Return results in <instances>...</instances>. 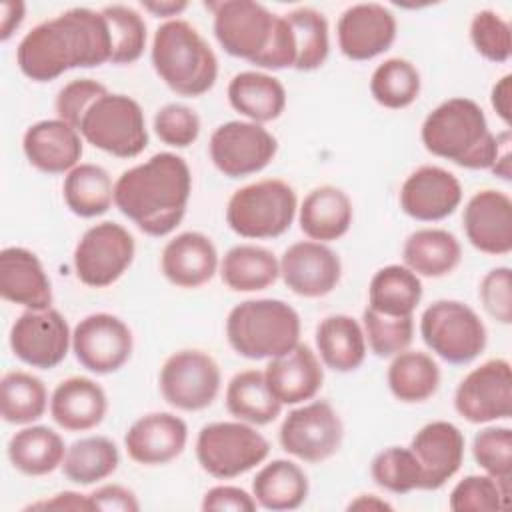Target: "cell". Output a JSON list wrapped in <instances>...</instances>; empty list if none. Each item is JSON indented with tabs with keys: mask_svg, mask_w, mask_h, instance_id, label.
<instances>
[{
	"mask_svg": "<svg viewBox=\"0 0 512 512\" xmlns=\"http://www.w3.org/2000/svg\"><path fill=\"white\" fill-rule=\"evenodd\" d=\"M228 102L250 122L266 124L280 118L284 112L286 88L272 74L244 70L234 74L228 82Z\"/></svg>",
	"mask_w": 512,
	"mask_h": 512,
	"instance_id": "f546056e",
	"label": "cell"
},
{
	"mask_svg": "<svg viewBox=\"0 0 512 512\" xmlns=\"http://www.w3.org/2000/svg\"><path fill=\"white\" fill-rule=\"evenodd\" d=\"M456 412L470 424H488L512 414V370L504 358H492L470 370L454 392Z\"/></svg>",
	"mask_w": 512,
	"mask_h": 512,
	"instance_id": "2e32d148",
	"label": "cell"
},
{
	"mask_svg": "<svg viewBox=\"0 0 512 512\" xmlns=\"http://www.w3.org/2000/svg\"><path fill=\"white\" fill-rule=\"evenodd\" d=\"M192 194L188 162L174 152H158L124 170L114 182V204L148 236L162 238L182 222Z\"/></svg>",
	"mask_w": 512,
	"mask_h": 512,
	"instance_id": "7a4b0ae2",
	"label": "cell"
},
{
	"mask_svg": "<svg viewBox=\"0 0 512 512\" xmlns=\"http://www.w3.org/2000/svg\"><path fill=\"white\" fill-rule=\"evenodd\" d=\"M462 184L446 168L424 164L408 174L400 188V208L418 222H438L456 212Z\"/></svg>",
	"mask_w": 512,
	"mask_h": 512,
	"instance_id": "ffe728a7",
	"label": "cell"
},
{
	"mask_svg": "<svg viewBox=\"0 0 512 512\" xmlns=\"http://www.w3.org/2000/svg\"><path fill=\"white\" fill-rule=\"evenodd\" d=\"M222 282L234 292H260L280 276V260L256 244L232 246L220 262Z\"/></svg>",
	"mask_w": 512,
	"mask_h": 512,
	"instance_id": "e575fe53",
	"label": "cell"
},
{
	"mask_svg": "<svg viewBox=\"0 0 512 512\" xmlns=\"http://www.w3.org/2000/svg\"><path fill=\"white\" fill-rule=\"evenodd\" d=\"M106 92L108 88L94 78L70 80L56 94V100H54L56 116L78 130V124L86 114V110L92 106V102H96Z\"/></svg>",
	"mask_w": 512,
	"mask_h": 512,
	"instance_id": "816d5d0a",
	"label": "cell"
},
{
	"mask_svg": "<svg viewBox=\"0 0 512 512\" xmlns=\"http://www.w3.org/2000/svg\"><path fill=\"white\" fill-rule=\"evenodd\" d=\"M470 40L480 56L502 64L512 54L510 24L494 10H480L470 22Z\"/></svg>",
	"mask_w": 512,
	"mask_h": 512,
	"instance_id": "681fc988",
	"label": "cell"
},
{
	"mask_svg": "<svg viewBox=\"0 0 512 512\" xmlns=\"http://www.w3.org/2000/svg\"><path fill=\"white\" fill-rule=\"evenodd\" d=\"M0 296L26 310L52 308V284L40 258L22 246L0 252Z\"/></svg>",
	"mask_w": 512,
	"mask_h": 512,
	"instance_id": "d4e9b609",
	"label": "cell"
},
{
	"mask_svg": "<svg viewBox=\"0 0 512 512\" xmlns=\"http://www.w3.org/2000/svg\"><path fill=\"white\" fill-rule=\"evenodd\" d=\"M284 284L302 298L330 294L342 276L340 256L322 242L302 240L290 244L280 258Z\"/></svg>",
	"mask_w": 512,
	"mask_h": 512,
	"instance_id": "d6986e66",
	"label": "cell"
},
{
	"mask_svg": "<svg viewBox=\"0 0 512 512\" xmlns=\"http://www.w3.org/2000/svg\"><path fill=\"white\" fill-rule=\"evenodd\" d=\"M490 104L496 110L498 118L510 126L512 120V76L506 74L502 76L494 86H492V94H490Z\"/></svg>",
	"mask_w": 512,
	"mask_h": 512,
	"instance_id": "6f0895ef",
	"label": "cell"
},
{
	"mask_svg": "<svg viewBox=\"0 0 512 512\" xmlns=\"http://www.w3.org/2000/svg\"><path fill=\"white\" fill-rule=\"evenodd\" d=\"M420 336L438 358L454 366L476 360L488 342L482 318L460 300L432 302L420 316Z\"/></svg>",
	"mask_w": 512,
	"mask_h": 512,
	"instance_id": "30bf717a",
	"label": "cell"
},
{
	"mask_svg": "<svg viewBox=\"0 0 512 512\" xmlns=\"http://www.w3.org/2000/svg\"><path fill=\"white\" fill-rule=\"evenodd\" d=\"M208 152L220 174L226 178H244L264 170L274 160L278 140L264 124L230 120L212 132Z\"/></svg>",
	"mask_w": 512,
	"mask_h": 512,
	"instance_id": "5bb4252c",
	"label": "cell"
},
{
	"mask_svg": "<svg viewBox=\"0 0 512 512\" xmlns=\"http://www.w3.org/2000/svg\"><path fill=\"white\" fill-rule=\"evenodd\" d=\"M372 480L392 494H408L420 490L422 476L410 448L390 446L380 450L370 464Z\"/></svg>",
	"mask_w": 512,
	"mask_h": 512,
	"instance_id": "7dc6e473",
	"label": "cell"
},
{
	"mask_svg": "<svg viewBox=\"0 0 512 512\" xmlns=\"http://www.w3.org/2000/svg\"><path fill=\"white\" fill-rule=\"evenodd\" d=\"M152 128L160 142L172 148H188L200 136V116L186 104L170 102L154 114Z\"/></svg>",
	"mask_w": 512,
	"mask_h": 512,
	"instance_id": "f907efd6",
	"label": "cell"
},
{
	"mask_svg": "<svg viewBox=\"0 0 512 512\" xmlns=\"http://www.w3.org/2000/svg\"><path fill=\"white\" fill-rule=\"evenodd\" d=\"M472 456L488 476L512 482V430L508 426H486L476 432Z\"/></svg>",
	"mask_w": 512,
	"mask_h": 512,
	"instance_id": "c3c4849f",
	"label": "cell"
},
{
	"mask_svg": "<svg viewBox=\"0 0 512 512\" xmlns=\"http://www.w3.org/2000/svg\"><path fill=\"white\" fill-rule=\"evenodd\" d=\"M226 410L242 422L264 426L274 422L282 404L272 394L262 370H242L234 374L226 386Z\"/></svg>",
	"mask_w": 512,
	"mask_h": 512,
	"instance_id": "d590c367",
	"label": "cell"
},
{
	"mask_svg": "<svg viewBox=\"0 0 512 512\" xmlns=\"http://www.w3.org/2000/svg\"><path fill=\"white\" fill-rule=\"evenodd\" d=\"M8 460L24 476H46L62 466L66 446L62 436L42 424H28L8 440Z\"/></svg>",
	"mask_w": 512,
	"mask_h": 512,
	"instance_id": "836d02e7",
	"label": "cell"
},
{
	"mask_svg": "<svg viewBox=\"0 0 512 512\" xmlns=\"http://www.w3.org/2000/svg\"><path fill=\"white\" fill-rule=\"evenodd\" d=\"M464 444V434L448 420L428 422L412 436L408 448L420 468V490H440L460 470Z\"/></svg>",
	"mask_w": 512,
	"mask_h": 512,
	"instance_id": "44dd1931",
	"label": "cell"
},
{
	"mask_svg": "<svg viewBox=\"0 0 512 512\" xmlns=\"http://www.w3.org/2000/svg\"><path fill=\"white\" fill-rule=\"evenodd\" d=\"M26 14V4L20 0H6L2 2V12H0V40L6 42L16 28L22 24Z\"/></svg>",
	"mask_w": 512,
	"mask_h": 512,
	"instance_id": "91938a15",
	"label": "cell"
},
{
	"mask_svg": "<svg viewBox=\"0 0 512 512\" xmlns=\"http://www.w3.org/2000/svg\"><path fill=\"white\" fill-rule=\"evenodd\" d=\"M482 308L500 324L512 322V270L508 266L492 268L478 286Z\"/></svg>",
	"mask_w": 512,
	"mask_h": 512,
	"instance_id": "f5cc1de1",
	"label": "cell"
},
{
	"mask_svg": "<svg viewBox=\"0 0 512 512\" xmlns=\"http://www.w3.org/2000/svg\"><path fill=\"white\" fill-rule=\"evenodd\" d=\"M422 282L404 264H388L368 284V306L388 316H412L422 300Z\"/></svg>",
	"mask_w": 512,
	"mask_h": 512,
	"instance_id": "74e56055",
	"label": "cell"
},
{
	"mask_svg": "<svg viewBox=\"0 0 512 512\" xmlns=\"http://www.w3.org/2000/svg\"><path fill=\"white\" fill-rule=\"evenodd\" d=\"M78 132L88 144L116 158H134L148 146L144 110L128 94L106 92L92 102Z\"/></svg>",
	"mask_w": 512,
	"mask_h": 512,
	"instance_id": "ba28073f",
	"label": "cell"
},
{
	"mask_svg": "<svg viewBox=\"0 0 512 512\" xmlns=\"http://www.w3.org/2000/svg\"><path fill=\"white\" fill-rule=\"evenodd\" d=\"M310 492L306 472L292 460H272L264 464L252 480V496L260 508L272 512L300 508Z\"/></svg>",
	"mask_w": 512,
	"mask_h": 512,
	"instance_id": "d6a6232c",
	"label": "cell"
},
{
	"mask_svg": "<svg viewBox=\"0 0 512 512\" xmlns=\"http://www.w3.org/2000/svg\"><path fill=\"white\" fill-rule=\"evenodd\" d=\"M188 442L186 422L172 412H150L132 422L124 434L128 456L142 466H162L176 460Z\"/></svg>",
	"mask_w": 512,
	"mask_h": 512,
	"instance_id": "603a6c76",
	"label": "cell"
},
{
	"mask_svg": "<svg viewBox=\"0 0 512 512\" xmlns=\"http://www.w3.org/2000/svg\"><path fill=\"white\" fill-rule=\"evenodd\" d=\"M498 136V154L494 158V164L490 166V172L506 182L512 180V140L510 130H502Z\"/></svg>",
	"mask_w": 512,
	"mask_h": 512,
	"instance_id": "680465c9",
	"label": "cell"
},
{
	"mask_svg": "<svg viewBox=\"0 0 512 512\" xmlns=\"http://www.w3.org/2000/svg\"><path fill=\"white\" fill-rule=\"evenodd\" d=\"M48 408V390L44 382L24 370H10L0 380L2 420L16 426H28L44 416Z\"/></svg>",
	"mask_w": 512,
	"mask_h": 512,
	"instance_id": "60d3db41",
	"label": "cell"
},
{
	"mask_svg": "<svg viewBox=\"0 0 512 512\" xmlns=\"http://www.w3.org/2000/svg\"><path fill=\"white\" fill-rule=\"evenodd\" d=\"M396 30V16L384 4H352L340 14L336 24L338 48L348 60H372L394 44Z\"/></svg>",
	"mask_w": 512,
	"mask_h": 512,
	"instance_id": "ac0fdd59",
	"label": "cell"
},
{
	"mask_svg": "<svg viewBox=\"0 0 512 512\" xmlns=\"http://www.w3.org/2000/svg\"><path fill=\"white\" fill-rule=\"evenodd\" d=\"M462 226L468 242L490 256L512 250V200L502 190L484 188L464 206Z\"/></svg>",
	"mask_w": 512,
	"mask_h": 512,
	"instance_id": "7402d4cb",
	"label": "cell"
},
{
	"mask_svg": "<svg viewBox=\"0 0 512 512\" xmlns=\"http://www.w3.org/2000/svg\"><path fill=\"white\" fill-rule=\"evenodd\" d=\"M362 330L366 346L378 358H392L412 344L414 318L412 316H388L372 310L370 306L362 312Z\"/></svg>",
	"mask_w": 512,
	"mask_h": 512,
	"instance_id": "bcb514c9",
	"label": "cell"
},
{
	"mask_svg": "<svg viewBox=\"0 0 512 512\" xmlns=\"http://www.w3.org/2000/svg\"><path fill=\"white\" fill-rule=\"evenodd\" d=\"M294 42V70L310 72L320 68L330 54L328 20L310 6L284 14Z\"/></svg>",
	"mask_w": 512,
	"mask_h": 512,
	"instance_id": "b9f144b4",
	"label": "cell"
},
{
	"mask_svg": "<svg viewBox=\"0 0 512 512\" xmlns=\"http://www.w3.org/2000/svg\"><path fill=\"white\" fill-rule=\"evenodd\" d=\"M62 196L72 214L96 218L110 210L114 202V182L102 166L80 162L66 174Z\"/></svg>",
	"mask_w": 512,
	"mask_h": 512,
	"instance_id": "f35d334b",
	"label": "cell"
},
{
	"mask_svg": "<svg viewBox=\"0 0 512 512\" xmlns=\"http://www.w3.org/2000/svg\"><path fill=\"white\" fill-rule=\"evenodd\" d=\"M278 440L290 456L318 464L332 458L344 440V424L326 400H312L288 412L278 430Z\"/></svg>",
	"mask_w": 512,
	"mask_h": 512,
	"instance_id": "4fadbf2b",
	"label": "cell"
},
{
	"mask_svg": "<svg viewBox=\"0 0 512 512\" xmlns=\"http://www.w3.org/2000/svg\"><path fill=\"white\" fill-rule=\"evenodd\" d=\"M402 260L416 276L442 278L458 268L462 246L458 238L444 228H420L404 240Z\"/></svg>",
	"mask_w": 512,
	"mask_h": 512,
	"instance_id": "4dcf8cb0",
	"label": "cell"
},
{
	"mask_svg": "<svg viewBox=\"0 0 512 512\" xmlns=\"http://www.w3.org/2000/svg\"><path fill=\"white\" fill-rule=\"evenodd\" d=\"M386 380L396 400L404 404H420L436 394L440 386V368L430 354L404 350L392 356Z\"/></svg>",
	"mask_w": 512,
	"mask_h": 512,
	"instance_id": "8d00e7d4",
	"label": "cell"
},
{
	"mask_svg": "<svg viewBox=\"0 0 512 512\" xmlns=\"http://www.w3.org/2000/svg\"><path fill=\"white\" fill-rule=\"evenodd\" d=\"M28 510H72V512H92V502L88 498V494H80V492H72V490H64L54 494L52 498H44L38 502H32L24 508Z\"/></svg>",
	"mask_w": 512,
	"mask_h": 512,
	"instance_id": "9f6ffc18",
	"label": "cell"
},
{
	"mask_svg": "<svg viewBox=\"0 0 512 512\" xmlns=\"http://www.w3.org/2000/svg\"><path fill=\"white\" fill-rule=\"evenodd\" d=\"M12 354L38 370L56 368L72 348V332L56 308L24 310L8 334Z\"/></svg>",
	"mask_w": 512,
	"mask_h": 512,
	"instance_id": "9a60e30c",
	"label": "cell"
},
{
	"mask_svg": "<svg viewBox=\"0 0 512 512\" xmlns=\"http://www.w3.org/2000/svg\"><path fill=\"white\" fill-rule=\"evenodd\" d=\"M298 212L294 188L280 178H264L238 188L226 204L228 228L250 240L278 238L290 230Z\"/></svg>",
	"mask_w": 512,
	"mask_h": 512,
	"instance_id": "8992f818",
	"label": "cell"
},
{
	"mask_svg": "<svg viewBox=\"0 0 512 512\" xmlns=\"http://www.w3.org/2000/svg\"><path fill=\"white\" fill-rule=\"evenodd\" d=\"M22 150L30 166L44 174H68L80 164L82 136L60 118L34 122L22 136Z\"/></svg>",
	"mask_w": 512,
	"mask_h": 512,
	"instance_id": "cb8c5ba5",
	"label": "cell"
},
{
	"mask_svg": "<svg viewBox=\"0 0 512 512\" xmlns=\"http://www.w3.org/2000/svg\"><path fill=\"white\" fill-rule=\"evenodd\" d=\"M316 348L326 368L354 372L366 358V338L358 320L348 314H332L316 326Z\"/></svg>",
	"mask_w": 512,
	"mask_h": 512,
	"instance_id": "1f68e13d",
	"label": "cell"
},
{
	"mask_svg": "<svg viewBox=\"0 0 512 512\" xmlns=\"http://www.w3.org/2000/svg\"><path fill=\"white\" fill-rule=\"evenodd\" d=\"M110 56L106 18L80 6L36 24L16 48V64L32 82H50L74 68L102 66Z\"/></svg>",
	"mask_w": 512,
	"mask_h": 512,
	"instance_id": "6da1fadb",
	"label": "cell"
},
{
	"mask_svg": "<svg viewBox=\"0 0 512 512\" xmlns=\"http://www.w3.org/2000/svg\"><path fill=\"white\" fill-rule=\"evenodd\" d=\"M92 508L102 512H138L140 502L136 494L122 484H102L88 494Z\"/></svg>",
	"mask_w": 512,
	"mask_h": 512,
	"instance_id": "11a10c76",
	"label": "cell"
},
{
	"mask_svg": "<svg viewBox=\"0 0 512 512\" xmlns=\"http://www.w3.org/2000/svg\"><path fill=\"white\" fill-rule=\"evenodd\" d=\"M120 464L118 446L106 436H86L66 448L62 462L64 476L80 486L106 480Z\"/></svg>",
	"mask_w": 512,
	"mask_h": 512,
	"instance_id": "ab89813d",
	"label": "cell"
},
{
	"mask_svg": "<svg viewBox=\"0 0 512 512\" xmlns=\"http://www.w3.org/2000/svg\"><path fill=\"white\" fill-rule=\"evenodd\" d=\"M352 218L354 208L350 196L330 184L310 190L298 208L300 230L310 240L322 244L342 238L350 230Z\"/></svg>",
	"mask_w": 512,
	"mask_h": 512,
	"instance_id": "f1b7e54d",
	"label": "cell"
},
{
	"mask_svg": "<svg viewBox=\"0 0 512 512\" xmlns=\"http://www.w3.org/2000/svg\"><path fill=\"white\" fill-rule=\"evenodd\" d=\"M194 448L200 468L218 480L242 476L270 454V442L252 424L242 420L204 424Z\"/></svg>",
	"mask_w": 512,
	"mask_h": 512,
	"instance_id": "9c48e42d",
	"label": "cell"
},
{
	"mask_svg": "<svg viewBox=\"0 0 512 512\" xmlns=\"http://www.w3.org/2000/svg\"><path fill=\"white\" fill-rule=\"evenodd\" d=\"M206 8L212 10L214 36L224 52L266 68L278 36L280 16L254 0H222L210 2Z\"/></svg>",
	"mask_w": 512,
	"mask_h": 512,
	"instance_id": "52a82bcc",
	"label": "cell"
},
{
	"mask_svg": "<svg viewBox=\"0 0 512 512\" xmlns=\"http://www.w3.org/2000/svg\"><path fill=\"white\" fill-rule=\"evenodd\" d=\"M106 18L110 40H112V64H132L136 62L146 48V22L144 18L126 4H108L102 10Z\"/></svg>",
	"mask_w": 512,
	"mask_h": 512,
	"instance_id": "ee69618b",
	"label": "cell"
},
{
	"mask_svg": "<svg viewBox=\"0 0 512 512\" xmlns=\"http://www.w3.org/2000/svg\"><path fill=\"white\" fill-rule=\"evenodd\" d=\"M346 510H360V512H384V510H388L390 512L392 504L382 500L376 494H360L358 498L350 500Z\"/></svg>",
	"mask_w": 512,
	"mask_h": 512,
	"instance_id": "6125c7cd",
	"label": "cell"
},
{
	"mask_svg": "<svg viewBox=\"0 0 512 512\" xmlns=\"http://www.w3.org/2000/svg\"><path fill=\"white\" fill-rule=\"evenodd\" d=\"M132 348V330L122 318L108 312L88 314L72 330V352L94 374L118 372L130 360Z\"/></svg>",
	"mask_w": 512,
	"mask_h": 512,
	"instance_id": "e0dca14e",
	"label": "cell"
},
{
	"mask_svg": "<svg viewBox=\"0 0 512 512\" xmlns=\"http://www.w3.org/2000/svg\"><path fill=\"white\" fill-rule=\"evenodd\" d=\"M218 250L214 242L196 230L182 232L166 242L160 256L164 278L178 288H200L218 270Z\"/></svg>",
	"mask_w": 512,
	"mask_h": 512,
	"instance_id": "484cf974",
	"label": "cell"
},
{
	"mask_svg": "<svg viewBox=\"0 0 512 512\" xmlns=\"http://www.w3.org/2000/svg\"><path fill=\"white\" fill-rule=\"evenodd\" d=\"M140 6L156 18L172 20V16H178L188 8V2H184V0H142Z\"/></svg>",
	"mask_w": 512,
	"mask_h": 512,
	"instance_id": "94428289",
	"label": "cell"
},
{
	"mask_svg": "<svg viewBox=\"0 0 512 512\" xmlns=\"http://www.w3.org/2000/svg\"><path fill=\"white\" fill-rule=\"evenodd\" d=\"M512 482L488 474H470L450 492L448 508L454 512H498L508 510Z\"/></svg>",
	"mask_w": 512,
	"mask_h": 512,
	"instance_id": "f6af8a7d",
	"label": "cell"
},
{
	"mask_svg": "<svg viewBox=\"0 0 512 512\" xmlns=\"http://www.w3.org/2000/svg\"><path fill=\"white\" fill-rule=\"evenodd\" d=\"M300 316L284 300L256 298L236 304L226 318L230 348L248 360H272L300 342Z\"/></svg>",
	"mask_w": 512,
	"mask_h": 512,
	"instance_id": "5b68a950",
	"label": "cell"
},
{
	"mask_svg": "<svg viewBox=\"0 0 512 512\" xmlns=\"http://www.w3.org/2000/svg\"><path fill=\"white\" fill-rule=\"evenodd\" d=\"M150 60L158 78L180 96H202L218 78L214 50L190 22L180 18L166 20L156 28Z\"/></svg>",
	"mask_w": 512,
	"mask_h": 512,
	"instance_id": "277c9868",
	"label": "cell"
},
{
	"mask_svg": "<svg viewBox=\"0 0 512 512\" xmlns=\"http://www.w3.org/2000/svg\"><path fill=\"white\" fill-rule=\"evenodd\" d=\"M424 148L468 170H490L498 154V136L488 128L484 110L472 98L440 102L422 122Z\"/></svg>",
	"mask_w": 512,
	"mask_h": 512,
	"instance_id": "3957f363",
	"label": "cell"
},
{
	"mask_svg": "<svg viewBox=\"0 0 512 512\" xmlns=\"http://www.w3.org/2000/svg\"><path fill=\"white\" fill-rule=\"evenodd\" d=\"M264 376L272 394L282 406L312 400L324 384V368L320 358L308 344L302 342H298L290 352L272 358L264 370Z\"/></svg>",
	"mask_w": 512,
	"mask_h": 512,
	"instance_id": "4316f807",
	"label": "cell"
},
{
	"mask_svg": "<svg viewBox=\"0 0 512 512\" xmlns=\"http://www.w3.org/2000/svg\"><path fill=\"white\" fill-rule=\"evenodd\" d=\"M158 386L162 398L172 408L198 412L216 400L222 386V372L208 352L184 348L164 360Z\"/></svg>",
	"mask_w": 512,
	"mask_h": 512,
	"instance_id": "8fae6325",
	"label": "cell"
},
{
	"mask_svg": "<svg viewBox=\"0 0 512 512\" xmlns=\"http://www.w3.org/2000/svg\"><path fill=\"white\" fill-rule=\"evenodd\" d=\"M134 236L118 222H98L90 226L74 248L76 278L90 288L114 284L134 262Z\"/></svg>",
	"mask_w": 512,
	"mask_h": 512,
	"instance_id": "7c38bea8",
	"label": "cell"
},
{
	"mask_svg": "<svg viewBox=\"0 0 512 512\" xmlns=\"http://www.w3.org/2000/svg\"><path fill=\"white\" fill-rule=\"evenodd\" d=\"M200 508L204 512H254L258 508L252 494H248L244 488L230 486V484H218L206 490Z\"/></svg>",
	"mask_w": 512,
	"mask_h": 512,
	"instance_id": "db71d44e",
	"label": "cell"
},
{
	"mask_svg": "<svg viewBox=\"0 0 512 512\" xmlns=\"http://www.w3.org/2000/svg\"><path fill=\"white\" fill-rule=\"evenodd\" d=\"M422 80L418 68L406 58H388L378 64L370 78L372 98L390 110H402L420 96Z\"/></svg>",
	"mask_w": 512,
	"mask_h": 512,
	"instance_id": "7bdbcfd3",
	"label": "cell"
},
{
	"mask_svg": "<svg viewBox=\"0 0 512 512\" xmlns=\"http://www.w3.org/2000/svg\"><path fill=\"white\" fill-rule=\"evenodd\" d=\"M108 412L104 388L86 376L62 380L50 396V416L66 432H86L96 428Z\"/></svg>",
	"mask_w": 512,
	"mask_h": 512,
	"instance_id": "83f0119b",
	"label": "cell"
}]
</instances>
